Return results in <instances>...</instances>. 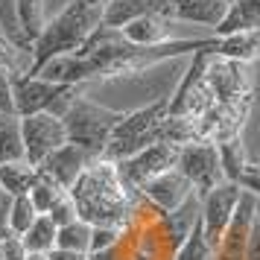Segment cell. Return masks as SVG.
<instances>
[{
  "label": "cell",
  "instance_id": "31",
  "mask_svg": "<svg viewBox=\"0 0 260 260\" xmlns=\"http://www.w3.org/2000/svg\"><path fill=\"white\" fill-rule=\"evenodd\" d=\"M0 36H6L18 47H24L21 32H18V24H15V0H0Z\"/></svg>",
  "mask_w": 260,
  "mask_h": 260
},
{
  "label": "cell",
  "instance_id": "23",
  "mask_svg": "<svg viewBox=\"0 0 260 260\" xmlns=\"http://www.w3.org/2000/svg\"><path fill=\"white\" fill-rule=\"evenodd\" d=\"M216 155H219L222 181L240 184V178H243V173H246V167H248V158H246V149H243V141H240V138H231V141L216 143Z\"/></svg>",
  "mask_w": 260,
  "mask_h": 260
},
{
  "label": "cell",
  "instance_id": "4",
  "mask_svg": "<svg viewBox=\"0 0 260 260\" xmlns=\"http://www.w3.org/2000/svg\"><path fill=\"white\" fill-rule=\"evenodd\" d=\"M123 111H114V108H106L88 100V96L76 94L71 100L68 111L61 114V123H64V135H68V143L79 146L91 158H103L106 152V143L111 138L114 126L120 123Z\"/></svg>",
  "mask_w": 260,
  "mask_h": 260
},
{
  "label": "cell",
  "instance_id": "3",
  "mask_svg": "<svg viewBox=\"0 0 260 260\" xmlns=\"http://www.w3.org/2000/svg\"><path fill=\"white\" fill-rule=\"evenodd\" d=\"M103 24V6L85 3V0H71L53 21L44 24L41 36L32 41V61H29V76H36L50 59L71 56L82 47L88 36Z\"/></svg>",
  "mask_w": 260,
  "mask_h": 260
},
{
  "label": "cell",
  "instance_id": "15",
  "mask_svg": "<svg viewBox=\"0 0 260 260\" xmlns=\"http://www.w3.org/2000/svg\"><path fill=\"white\" fill-rule=\"evenodd\" d=\"M143 15H164L170 18V0H108L103 6V26L120 29ZM173 21V18H170Z\"/></svg>",
  "mask_w": 260,
  "mask_h": 260
},
{
  "label": "cell",
  "instance_id": "42",
  "mask_svg": "<svg viewBox=\"0 0 260 260\" xmlns=\"http://www.w3.org/2000/svg\"><path fill=\"white\" fill-rule=\"evenodd\" d=\"M222 3H225V6H231V3H234V0H222Z\"/></svg>",
  "mask_w": 260,
  "mask_h": 260
},
{
  "label": "cell",
  "instance_id": "24",
  "mask_svg": "<svg viewBox=\"0 0 260 260\" xmlns=\"http://www.w3.org/2000/svg\"><path fill=\"white\" fill-rule=\"evenodd\" d=\"M24 161V143H21V117L18 114H0V164Z\"/></svg>",
  "mask_w": 260,
  "mask_h": 260
},
{
  "label": "cell",
  "instance_id": "39",
  "mask_svg": "<svg viewBox=\"0 0 260 260\" xmlns=\"http://www.w3.org/2000/svg\"><path fill=\"white\" fill-rule=\"evenodd\" d=\"M85 3H94V6H106L108 0H85Z\"/></svg>",
  "mask_w": 260,
  "mask_h": 260
},
{
  "label": "cell",
  "instance_id": "30",
  "mask_svg": "<svg viewBox=\"0 0 260 260\" xmlns=\"http://www.w3.org/2000/svg\"><path fill=\"white\" fill-rule=\"evenodd\" d=\"M123 228H114V225H91V243H88V254H96V251H106V248L117 246Z\"/></svg>",
  "mask_w": 260,
  "mask_h": 260
},
{
  "label": "cell",
  "instance_id": "34",
  "mask_svg": "<svg viewBox=\"0 0 260 260\" xmlns=\"http://www.w3.org/2000/svg\"><path fill=\"white\" fill-rule=\"evenodd\" d=\"M0 114H15L12 106V73L0 71Z\"/></svg>",
  "mask_w": 260,
  "mask_h": 260
},
{
  "label": "cell",
  "instance_id": "9",
  "mask_svg": "<svg viewBox=\"0 0 260 260\" xmlns=\"http://www.w3.org/2000/svg\"><path fill=\"white\" fill-rule=\"evenodd\" d=\"M21 143H24V161L38 167L53 149L68 143L61 117L50 111H38L29 117H21Z\"/></svg>",
  "mask_w": 260,
  "mask_h": 260
},
{
  "label": "cell",
  "instance_id": "19",
  "mask_svg": "<svg viewBox=\"0 0 260 260\" xmlns=\"http://www.w3.org/2000/svg\"><path fill=\"white\" fill-rule=\"evenodd\" d=\"M15 24L24 47L29 50L47 24V0H15Z\"/></svg>",
  "mask_w": 260,
  "mask_h": 260
},
{
  "label": "cell",
  "instance_id": "1",
  "mask_svg": "<svg viewBox=\"0 0 260 260\" xmlns=\"http://www.w3.org/2000/svg\"><path fill=\"white\" fill-rule=\"evenodd\" d=\"M213 47H216V38H193V41L190 38H170L155 47H138L120 36V29L100 24L76 53L50 59L36 76H44L50 82L61 85H79L88 79H117V76H132V73H146L149 68L167 59L193 56L199 50Z\"/></svg>",
  "mask_w": 260,
  "mask_h": 260
},
{
  "label": "cell",
  "instance_id": "41",
  "mask_svg": "<svg viewBox=\"0 0 260 260\" xmlns=\"http://www.w3.org/2000/svg\"><path fill=\"white\" fill-rule=\"evenodd\" d=\"M9 234V231H6V228H3V225H0V240H3V237Z\"/></svg>",
  "mask_w": 260,
  "mask_h": 260
},
{
  "label": "cell",
  "instance_id": "22",
  "mask_svg": "<svg viewBox=\"0 0 260 260\" xmlns=\"http://www.w3.org/2000/svg\"><path fill=\"white\" fill-rule=\"evenodd\" d=\"M36 176H38V167L26 164V161L0 164V190L6 196H24V193H29Z\"/></svg>",
  "mask_w": 260,
  "mask_h": 260
},
{
  "label": "cell",
  "instance_id": "16",
  "mask_svg": "<svg viewBox=\"0 0 260 260\" xmlns=\"http://www.w3.org/2000/svg\"><path fill=\"white\" fill-rule=\"evenodd\" d=\"M228 6L222 0H170V18L184 24H202L216 29L225 18Z\"/></svg>",
  "mask_w": 260,
  "mask_h": 260
},
{
  "label": "cell",
  "instance_id": "25",
  "mask_svg": "<svg viewBox=\"0 0 260 260\" xmlns=\"http://www.w3.org/2000/svg\"><path fill=\"white\" fill-rule=\"evenodd\" d=\"M173 260H216L213 246L205 240V234H202L199 219H196V225L190 228V234L181 240V246L173 251Z\"/></svg>",
  "mask_w": 260,
  "mask_h": 260
},
{
  "label": "cell",
  "instance_id": "6",
  "mask_svg": "<svg viewBox=\"0 0 260 260\" xmlns=\"http://www.w3.org/2000/svg\"><path fill=\"white\" fill-rule=\"evenodd\" d=\"M76 94H79L76 85L50 82L44 76H29V73L12 76V106L18 117H29L38 111H50L61 117Z\"/></svg>",
  "mask_w": 260,
  "mask_h": 260
},
{
  "label": "cell",
  "instance_id": "2",
  "mask_svg": "<svg viewBox=\"0 0 260 260\" xmlns=\"http://www.w3.org/2000/svg\"><path fill=\"white\" fill-rule=\"evenodd\" d=\"M68 193L76 202V216L82 222L114 225V228H123L132 219V208L138 199L132 190L123 187L117 164L106 158H94Z\"/></svg>",
  "mask_w": 260,
  "mask_h": 260
},
{
  "label": "cell",
  "instance_id": "37",
  "mask_svg": "<svg viewBox=\"0 0 260 260\" xmlns=\"http://www.w3.org/2000/svg\"><path fill=\"white\" fill-rule=\"evenodd\" d=\"M47 260H91L85 251H68V248H53Z\"/></svg>",
  "mask_w": 260,
  "mask_h": 260
},
{
  "label": "cell",
  "instance_id": "40",
  "mask_svg": "<svg viewBox=\"0 0 260 260\" xmlns=\"http://www.w3.org/2000/svg\"><path fill=\"white\" fill-rule=\"evenodd\" d=\"M254 213H257V219H260V199H254Z\"/></svg>",
  "mask_w": 260,
  "mask_h": 260
},
{
  "label": "cell",
  "instance_id": "7",
  "mask_svg": "<svg viewBox=\"0 0 260 260\" xmlns=\"http://www.w3.org/2000/svg\"><path fill=\"white\" fill-rule=\"evenodd\" d=\"M176 170L190 181V187L196 196L211 193L216 184H222V170H219V155H216V143L211 141H193L178 146Z\"/></svg>",
  "mask_w": 260,
  "mask_h": 260
},
{
  "label": "cell",
  "instance_id": "10",
  "mask_svg": "<svg viewBox=\"0 0 260 260\" xmlns=\"http://www.w3.org/2000/svg\"><path fill=\"white\" fill-rule=\"evenodd\" d=\"M205 82L211 88L216 106H234L243 100H251V79L248 64L234 59H219L211 53V61L205 68Z\"/></svg>",
  "mask_w": 260,
  "mask_h": 260
},
{
  "label": "cell",
  "instance_id": "5",
  "mask_svg": "<svg viewBox=\"0 0 260 260\" xmlns=\"http://www.w3.org/2000/svg\"><path fill=\"white\" fill-rule=\"evenodd\" d=\"M164 120H167V100H155L149 106L123 111L120 123L114 126L111 138L106 143V161H123L129 155L146 149L149 143H158L164 138Z\"/></svg>",
  "mask_w": 260,
  "mask_h": 260
},
{
  "label": "cell",
  "instance_id": "12",
  "mask_svg": "<svg viewBox=\"0 0 260 260\" xmlns=\"http://www.w3.org/2000/svg\"><path fill=\"white\" fill-rule=\"evenodd\" d=\"M190 196H193V187H190V181L178 173L176 167L161 173V176L149 178V181H143L141 187H138V199H143L158 213L176 211L178 205H184Z\"/></svg>",
  "mask_w": 260,
  "mask_h": 260
},
{
  "label": "cell",
  "instance_id": "28",
  "mask_svg": "<svg viewBox=\"0 0 260 260\" xmlns=\"http://www.w3.org/2000/svg\"><path fill=\"white\" fill-rule=\"evenodd\" d=\"M88 243H91V225L82 219H73L68 225H59L56 231V248H68V251H85L88 254Z\"/></svg>",
  "mask_w": 260,
  "mask_h": 260
},
{
  "label": "cell",
  "instance_id": "29",
  "mask_svg": "<svg viewBox=\"0 0 260 260\" xmlns=\"http://www.w3.org/2000/svg\"><path fill=\"white\" fill-rule=\"evenodd\" d=\"M29 61H32V50L18 47L15 41H9L6 36H0V71L18 76V73L29 71Z\"/></svg>",
  "mask_w": 260,
  "mask_h": 260
},
{
  "label": "cell",
  "instance_id": "18",
  "mask_svg": "<svg viewBox=\"0 0 260 260\" xmlns=\"http://www.w3.org/2000/svg\"><path fill=\"white\" fill-rule=\"evenodd\" d=\"M213 56L219 59H234V61H248L260 59V29H243V32H231V36H219Z\"/></svg>",
  "mask_w": 260,
  "mask_h": 260
},
{
  "label": "cell",
  "instance_id": "38",
  "mask_svg": "<svg viewBox=\"0 0 260 260\" xmlns=\"http://www.w3.org/2000/svg\"><path fill=\"white\" fill-rule=\"evenodd\" d=\"M9 202H12V196H6L3 190H0V225L6 228V213H9Z\"/></svg>",
  "mask_w": 260,
  "mask_h": 260
},
{
  "label": "cell",
  "instance_id": "8",
  "mask_svg": "<svg viewBox=\"0 0 260 260\" xmlns=\"http://www.w3.org/2000/svg\"><path fill=\"white\" fill-rule=\"evenodd\" d=\"M176 158H178L176 143H167V141L149 143L146 149L117 161V176H120V181H123V187L132 190V193L138 196V187H141L143 181H149V178L161 176L167 170H173V167H176Z\"/></svg>",
  "mask_w": 260,
  "mask_h": 260
},
{
  "label": "cell",
  "instance_id": "17",
  "mask_svg": "<svg viewBox=\"0 0 260 260\" xmlns=\"http://www.w3.org/2000/svg\"><path fill=\"white\" fill-rule=\"evenodd\" d=\"M170 18L164 15H143V18H135L126 26H120V36L138 44V47H155V44H164L170 41Z\"/></svg>",
  "mask_w": 260,
  "mask_h": 260
},
{
  "label": "cell",
  "instance_id": "33",
  "mask_svg": "<svg viewBox=\"0 0 260 260\" xmlns=\"http://www.w3.org/2000/svg\"><path fill=\"white\" fill-rule=\"evenodd\" d=\"M0 260H26V248L21 243V237L6 234L0 240Z\"/></svg>",
  "mask_w": 260,
  "mask_h": 260
},
{
  "label": "cell",
  "instance_id": "32",
  "mask_svg": "<svg viewBox=\"0 0 260 260\" xmlns=\"http://www.w3.org/2000/svg\"><path fill=\"white\" fill-rule=\"evenodd\" d=\"M47 216L56 225H68V222H73V219H79V216H76V202H73L71 193H64V196L47 211Z\"/></svg>",
  "mask_w": 260,
  "mask_h": 260
},
{
  "label": "cell",
  "instance_id": "11",
  "mask_svg": "<svg viewBox=\"0 0 260 260\" xmlns=\"http://www.w3.org/2000/svg\"><path fill=\"white\" fill-rule=\"evenodd\" d=\"M240 193L243 187L240 184H231V181H222V184H216L211 193H205L199 199V225H202V234L205 240L216 248L219 243V237H222L225 225L231 219V213H234L237 202H240Z\"/></svg>",
  "mask_w": 260,
  "mask_h": 260
},
{
  "label": "cell",
  "instance_id": "21",
  "mask_svg": "<svg viewBox=\"0 0 260 260\" xmlns=\"http://www.w3.org/2000/svg\"><path fill=\"white\" fill-rule=\"evenodd\" d=\"M56 231H59V225L53 222L47 213H38L36 222L21 234L26 254H50L56 248Z\"/></svg>",
  "mask_w": 260,
  "mask_h": 260
},
{
  "label": "cell",
  "instance_id": "35",
  "mask_svg": "<svg viewBox=\"0 0 260 260\" xmlns=\"http://www.w3.org/2000/svg\"><path fill=\"white\" fill-rule=\"evenodd\" d=\"M240 187L246 190V193H251L254 199H260V164H248L246 173H243V178H240Z\"/></svg>",
  "mask_w": 260,
  "mask_h": 260
},
{
  "label": "cell",
  "instance_id": "14",
  "mask_svg": "<svg viewBox=\"0 0 260 260\" xmlns=\"http://www.w3.org/2000/svg\"><path fill=\"white\" fill-rule=\"evenodd\" d=\"M94 158L85 152V149H79V146H73V143H64V146H59V149H53V152L38 164V170L44 173V176H50L59 187L71 190L73 184H76V178L85 173V167L91 164Z\"/></svg>",
  "mask_w": 260,
  "mask_h": 260
},
{
  "label": "cell",
  "instance_id": "36",
  "mask_svg": "<svg viewBox=\"0 0 260 260\" xmlns=\"http://www.w3.org/2000/svg\"><path fill=\"white\" fill-rule=\"evenodd\" d=\"M246 260H260V219L254 213V222H251V231H248L246 240Z\"/></svg>",
  "mask_w": 260,
  "mask_h": 260
},
{
  "label": "cell",
  "instance_id": "27",
  "mask_svg": "<svg viewBox=\"0 0 260 260\" xmlns=\"http://www.w3.org/2000/svg\"><path fill=\"white\" fill-rule=\"evenodd\" d=\"M38 211L32 208V202H29V196H12V202H9V213H6V231L15 237H21L29 228V225L36 222Z\"/></svg>",
  "mask_w": 260,
  "mask_h": 260
},
{
  "label": "cell",
  "instance_id": "26",
  "mask_svg": "<svg viewBox=\"0 0 260 260\" xmlns=\"http://www.w3.org/2000/svg\"><path fill=\"white\" fill-rule=\"evenodd\" d=\"M64 193H68V190L59 187L53 178L44 176V173L38 170V176H36V181H32V187H29V193H26V196H29L32 208H36L38 213H47L50 208H53V205H56V202L64 196Z\"/></svg>",
  "mask_w": 260,
  "mask_h": 260
},
{
  "label": "cell",
  "instance_id": "13",
  "mask_svg": "<svg viewBox=\"0 0 260 260\" xmlns=\"http://www.w3.org/2000/svg\"><path fill=\"white\" fill-rule=\"evenodd\" d=\"M251 222H254V196L243 190L219 243L213 248L216 260H246V240L251 231Z\"/></svg>",
  "mask_w": 260,
  "mask_h": 260
},
{
  "label": "cell",
  "instance_id": "20",
  "mask_svg": "<svg viewBox=\"0 0 260 260\" xmlns=\"http://www.w3.org/2000/svg\"><path fill=\"white\" fill-rule=\"evenodd\" d=\"M243 29H260V0H234L213 32L219 38L231 36V32H243Z\"/></svg>",
  "mask_w": 260,
  "mask_h": 260
}]
</instances>
